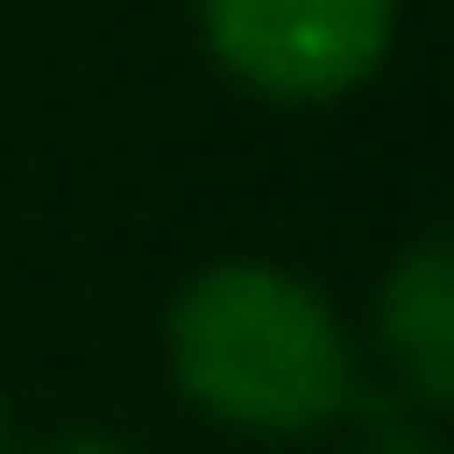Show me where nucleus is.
Segmentation results:
<instances>
[{
	"label": "nucleus",
	"instance_id": "nucleus-5",
	"mask_svg": "<svg viewBox=\"0 0 454 454\" xmlns=\"http://www.w3.org/2000/svg\"><path fill=\"white\" fill-rule=\"evenodd\" d=\"M37 454H139V445H121V436H56V445H37Z\"/></svg>",
	"mask_w": 454,
	"mask_h": 454
},
{
	"label": "nucleus",
	"instance_id": "nucleus-1",
	"mask_svg": "<svg viewBox=\"0 0 454 454\" xmlns=\"http://www.w3.org/2000/svg\"><path fill=\"white\" fill-rule=\"evenodd\" d=\"M158 362L204 427H232L260 445L334 436L371 389L353 316L306 270L260 251H223L176 278L158 316Z\"/></svg>",
	"mask_w": 454,
	"mask_h": 454
},
{
	"label": "nucleus",
	"instance_id": "nucleus-6",
	"mask_svg": "<svg viewBox=\"0 0 454 454\" xmlns=\"http://www.w3.org/2000/svg\"><path fill=\"white\" fill-rule=\"evenodd\" d=\"M0 454H19V445H10V399H0Z\"/></svg>",
	"mask_w": 454,
	"mask_h": 454
},
{
	"label": "nucleus",
	"instance_id": "nucleus-4",
	"mask_svg": "<svg viewBox=\"0 0 454 454\" xmlns=\"http://www.w3.org/2000/svg\"><path fill=\"white\" fill-rule=\"evenodd\" d=\"M343 427H353V454H445L436 418L408 408V399H380V389H362V408Z\"/></svg>",
	"mask_w": 454,
	"mask_h": 454
},
{
	"label": "nucleus",
	"instance_id": "nucleus-3",
	"mask_svg": "<svg viewBox=\"0 0 454 454\" xmlns=\"http://www.w3.org/2000/svg\"><path fill=\"white\" fill-rule=\"evenodd\" d=\"M371 343H380L389 399L445 418L454 408V241L418 232L371 287Z\"/></svg>",
	"mask_w": 454,
	"mask_h": 454
},
{
	"label": "nucleus",
	"instance_id": "nucleus-2",
	"mask_svg": "<svg viewBox=\"0 0 454 454\" xmlns=\"http://www.w3.org/2000/svg\"><path fill=\"white\" fill-rule=\"evenodd\" d=\"M195 37L232 93L270 112H334L399 56V0H195Z\"/></svg>",
	"mask_w": 454,
	"mask_h": 454
}]
</instances>
